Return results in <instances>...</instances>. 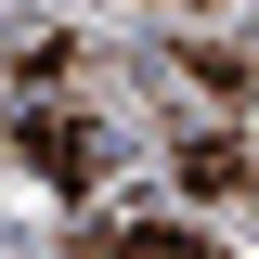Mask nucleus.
Returning <instances> with one entry per match:
<instances>
[{"instance_id":"f257e3e1","label":"nucleus","mask_w":259,"mask_h":259,"mask_svg":"<svg viewBox=\"0 0 259 259\" xmlns=\"http://www.w3.org/2000/svg\"><path fill=\"white\" fill-rule=\"evenodd\" d=\"M13 156H26L39 182L65 194V207L104 182V143H91V117H65V104H26V117H13Z\"/></svg>"},{"instance_id":"f03ea898","label":"nucleus","mask_w":259,"mask_h":259,"mask_svg":"<svg viewBox=\"0 0 259 259\" xmlns=\"http://www.w3.org/2000/svg\"><path fill=\"white\" fill-rule=\"evenodd\" d=\"M168 168H182L194 207H246V194H259V156L233 143V130H182V143H168Z\"/></svg>"},{"instance_id":"7ed1b4c3","label":"nucleus","mask_w":259,"mask_h":259,"mask_svg":"<svg viewBox=\"0 0 259 259\" xmlns=\"http://www.w3.org/2000/svg\"><path fill=\"white\" fill-rule=\"evenodd\" d=\"M182 78H194V91H221V104H246V91H259L246 52H221V39H182Z\"/></svg>"},{"instance_id":"20e7f679","label":"nucleus","mask_w":259,"mask_h":259,"mask_svg":"<svg viewBox=\"0 0 259 259\" xmlns=\"http://www.w3.org/2000/svg\"><path fill=\"white\" fill-rule=\"evenodd\" d=\"M182 13H207V0H182Z\"/></svg>"}]
</instances>
